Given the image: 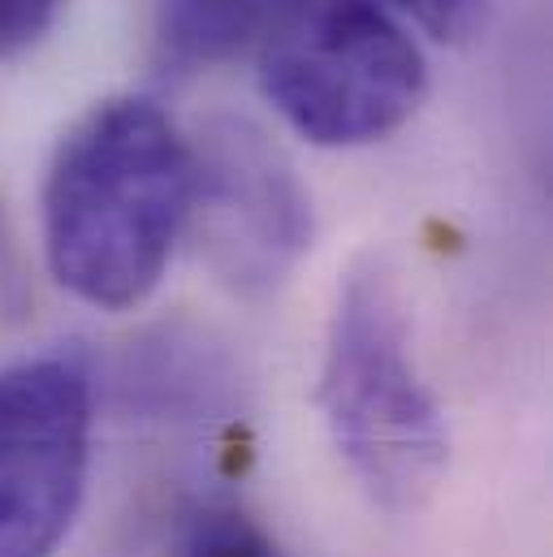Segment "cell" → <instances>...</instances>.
I'll return each mask as SVG.
<instances>
[{"instance_id":"7","label":"cell","mask_w":553,"mask_h":557,"mask_svg":"<svg viewBox=\"0 0 553 557\" xmlns=\"http://www.w3.org/2000/svg\"><path fill=\"white\" fill-rule=\"evenodd\" d=\"M182 557H285L276 541L238 506L208 502L182 532Z\"/></svg>"},{"instance_id":"2","label":"cell","mask_w":553,"mask_h":557,"mask_svg":"<svg viewBox=\"0 0 553 557\" xmlns=\"http://www.w3.org/2000/svg\"><path fill=\"white\" fill-rule=\"evenodd\" d=\"M320 411L355 484L390 515L423 510L450 467V428L411 346L407 302L381 260L337 285Z\"/></svg>"},{"instance_id":"5","label":"cell","mask_w":553,"mask_h":557,"mask_svg":"<svg viewBox=\"0 0 553 557\" xmlns=\"http://www.w3.org/2000/svg\"><path fill=\"white\" fill-rule=\"evenodd\" d=\"M191 221L221 285L265 298L285 285L311 247V195L260 126L217 117L191 143Z\"/></svg>"},{"instance_id":"3","label":"cell","mask_w":553,"mask_h":557,"mask_svg":"<svg viewBox=\"0 0 553 557\" xmlns=\"http://www.w3.org/2000/svg\"><path fill=\"white\" fill-rule=\"evenodd\" d=\"M260 91L316 147H368L415 117L428 65L377 0H285L260 39Z\"/></svg>"},{"instance_id":"1","label":"cell","mask_w":553,"mask_h":557,"mask_svg":"<svg viewBox=\"0 0 553 557\" xmlns=\"http://www.w3.org/2000/svg\"><path fill=\"white\" fill-rule=\"evenodd\" d=\"M191 139L147 96L91 104L44 177V256L61 289L131 311L160 285L191 221Z\"/></svg>"},{"instance_id":"9","label":"cell","mask_w":553,"mask_h":557,"mask_svg":"<svg viewBox=\"0 0 553 557\" xmlns=\"http://www.w3.org/2000/svg\"><path fill=\"white\" fill-rule=\"evenodd\" d=\"M394 9L411 13L415 22L437 39H463L480 26L489 0H390Z\"/></svg>"},{"instance_id":"6","label":"cell","mask_w":553,"mask_h":557,"mask_svg":"<svg viewBox=\"0 0 553 557\" xmlns=\"http://www.w3.org/2000/svg\"><path fill=\"white\" fill-rule=\"evenodd\" d=\"M285 0H156V48L173 70H208L260 44Z\"/></svg>"},{"instance_id":"8","label":"cell","mask_w":553,"mask_h":557,"mask_svg":"<svg viewBox=\"0 0 553 557\" xmlns=\"http://www.w3.org/2000/svg\"><path fill=\"white\" fill-rule=\"evenodd\" d=\"M61 13V0H0V61L35 48Z\"/></svg>"},{"instance_id":"4","label":"cell","mask_w":553,"mask_h":557,"mask_svg":"<svg viewBox=\"0 0 553 557\" xmlns=\"http://www.w3.org/2000/svg\"><path fill=\"white\" fill-rule=\"evenodd\" d=\"M96 394L70 355L0 368V557H57L91 475Z\"/></svg>"}]
</instances>
